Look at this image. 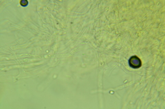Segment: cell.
<instances>
[{
  "label": "cell",
  "instance_id": "6da1fadb",
  "mask_svg": "<svg viewBox=\"0 0 165 109\" xmlns=\"http://www.w3.org/2000/svg\"><path fill=\"white\" fill-rule=\"evenodd\" d=\"M129 66L134 68H140L142 64L140 59L138 57L136 56H134V57H131V58L129 59Z\"/></svg>",
  "mask_w": 165,
  "mask_h": 109
}]
</instances>
